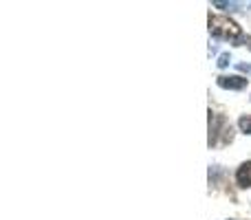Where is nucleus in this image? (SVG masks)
I'll return each mask as SVG.
<instances>
[{"label":"nucleus","instance_id":"nucleus-2","mask_svg":"<svg viewBox=\"0 0 251 220\" xmlns=\"http://www.w3.org/2000/svg\"><path fill=\"white\" fill-rule=\"evenodd\" d=\"M216 84L221 88H227V91H243L245 86H247V79L240 77V75H221V77L216 79Z\"/></svg>","mask_w":251,"mask_h":220},{"label":"nucleus","instance_id":"nucleus-1","mask_svg":"<svg viewBox=\"0 0 251 220\" xmlns=\"http://www.w3.org/2000/svg\"><path fill=\"white\" fill-rule=\"evenodd\" d=\"M209 33L216 35L221 40H229V42H247L240 31V26L236 22H231L229 18H221V16H209Z\"/></svg>","mask_w":251,"mask_h":220},{"label":"nucleus","instance_id":"nucleus-6","mask_svg":"<svg viewBox=\"0 0 251 220\" xmlns=\"http://www.w3.org/2000/svg\"><path fill=\"white\" fill-rule=\"evenodd\" d=\"M229 62H231V57L227 55V53H223V55L218 57V66H221V69H225V66L229 64Z\"/></svg>","mask_w":251,"mask_h":220},{"label":"nucleus","instance_id":"nucleus-3","mask_svg":"<svg viewBox=\"0 0 251 220\" xmlns=\"http://www.w3.org/2000/svg\"><path fill=\"white\" fill-rule=\"evenodd\" d=\"M236 181H238L240 187H251V161L243 163L236 172Z\"/></svg>","mask_w":251,"mask_h":220},{"label":"nucleus","instance_id":"nucleus-4","mask_svg":"<svg viewBox=\"0 0 251 220\" xmlns=\"http://www.w3.org/2000/svg\"><path fill=\"white\" fill-rule=\"evenodd\" d=\"M238 125H240V130H243V132L251 134V115L240 117V119H238Z\"/></svg>","mask_w":251,"mask_h":220},{"label":"nucleus","instance_id":"nucleus-5","mask_svg":"<svg viewBox=\"0 0 251 220\" xmlns=\"http://www.w3.org/2000/svg\"><path fill=\"white\" fill-rule=\"evenodd\" d=\"M214 7L225 9V11H238L240 4H238V2H221V0H218V2H214Z\"/></svg>","mask_w":251,"mask_h":220}]
</instances>
